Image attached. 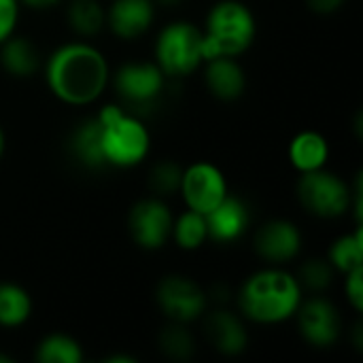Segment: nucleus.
<instances>
[{
	"label": "nucleus",
	"instance_id": "f257e3e1",
	"mask_svg": "<svg viewBox=\"0 0 363 363\" xmlns=\"http://www.w3.org/2000/svg\"><path fill=\"white\" fill-rule=\"evenodd\" d=\"M45 79L55 98L83 106L98 100L108 83L106 57L87 43H68L51 53Z\"/></svg>",
	"mask_w": 363,
	"mask_h": 363
},
{
	"label": "nucleus",
	"instance_id": "f03ea898",
	"mask_svg": "<svg viewBox=\"0 0 363 363\" xmlns=\"http://www.w3.org/2000/svg\"><path fill=\"white\" fill-rule=\"evenodd\" d=\"M302 302L298 279L279 268H266L249 277L240 291V311L247 319L264 325L291 319Z\"/></svg>",
	"mask_w": 363,
	"mask_h": 363
},
{
	"label": "nucleus",
	"instance_id": "7ed1b4c3",
	"mask_svg": "<svg viewBox=\"0 0 363 363\" xmlns=\"http://www.w3.org/2000/svg\"><path fill=\"white\" fill-rule=\"evenodd\" d=\"M96 121L100 130L104 166L132 168L147 157L151 138L134 113L125 111L123 106L108 104L96 115Z\"/></svg>",
	"mask_w": 363,
	"mask_h": 363
},
{
	"label": "nucleus",
	"instance_id": "20e7f679",
	"mask_svg": "<svg viewBox=\"0 0 363 363\" xmlns=\"http://www.w3.org/2000/svg\"><path fill=\"white\" fill-rule=\"evenodd\" d=\"M253 38L255 17L249 6L238 0H221L211 9L202 30L204 62L219 55L236 57L251 47Z\"/></svg>",
	"mask_w": 363,
	"mask_h": 363
},
{
	"label": "nucleus",
	"instance_id": "39448f33",
	"mask_svg": "<svg viewBox=\"0 0 363 363\" xmlns=\"http://www.w3.org/2000/svg\"><path fill=\"white\" fill-rule=\"evenodd\" d=\"M204 62L202 30L187 21L168 23L155 43V64L166 77H185Z\"/></svg>",
	"mask_w": 363,
	"mask_h": 363
},
{
	"label": "nucleus",
	"instance_id": "423d86ee",
	"mask_svg": "<svg viewBox=\"0 0 363 363\" xmlns=\"http://www.w3.org/2000/svg\"><path fill=\"white\" fill-rule=\"evenodd\" d=\"M298 198L308 213L323 219H334L351 208L353 191L340 177L319 168L302 174L298 183Z\"/></svg>",
	"mask_w": 363,
	"mask_h": 363
},
{
	"label": "nucleus",
	"instance_id": "0eeeda50",
	"mask_svg": "<svg viewBox=\"0 0 363 363\" xmlns=\"http://www.w3.org/2000/svg\"><path fill=\"white\" fill-rule=\"evenodd\" d=\"M164 83L166 74L155 62H130L115 74V89L121 100L138 113L155 106L164 91Z\"/></svg>",
	"mask_w": 363,
	"mask_h": 363
},
{
	"label": "nucleus",
	"instance_id": "6e6552de",
	"mask_svg": "<svg viewBox=\"0 0 363 363\" xmlns=\"http://www.w3.org/2000/svg\"><path fill=\"white\" fill-rule=\"evenodd\" d=\"M179 191L185 198L187 208L206 215L228 196V183L217 166L208 162H198L183 170Z\"/></svg>",
	"mask_w": 363,
	"mask_h": 363
},
{
	"label": "nucleus",
	"instance_id": "1a4fd4ad",
	"mask_svg": "<svg viewBox=\"0 0 363 363\" xmlns=\"http://www.w3.org/2000/svg\"><path fill=\"white\" fill-rule=\"evenodd\" d=\"M172 213L168 206L157 198L140 200L130 211V234L143 249H160L166 245L168 236L172 234Z\"/></svg>",
	"mask_w": 363,
	"mask_h": 363
},
{
	"label": "nucleus",
	"instance_id": "9d476101",
	"mask_svg": "<svg viewBox=\"0 0 363 363\" xmlns=\"http://www.w3.org/2000/svg\"><path fill=\"white\" fill-rule=\"evenodd\" d=\"M157 304L174 323H189L206 311V294L185 277H166L157 285Z\"/></svg>",
	"mask_w": 363,
	"mask_h": 363
},
{
	"label": "nucleus",
	"instance_id": "9b49d317",
	"mask_svg": "<svg viewBox=\"0 0 363 363\" xmlns=\"http://www.w3.org/2000/svg\"><path fill=\"white\" fill-rule=\"evenodd\" d=\"M298 325L304 340L317 349H328L340 338V315L336 306L325 298H313L300 302L298 306Z\"/></svg>",
	"mask_w": 363,
	"mask_h": 363
},
{
	"label": "nucleus",
	"instance_id": "f8f14e48",
	"mask_svg": "<svg viewBox=\"0 0 363 363\" xmlns=\"http://www.w3.org/2000/svg\"><path fill=\"white\" fill-rule=\"evenodd\" d=\"M302 249L300 230L285 219L268 221L255 236V251L270 264H285Z\"/></svg>",
	"mask_w": 363,
	"mask_h": 363
},
{
	"label": "nucleus",
	"instance_id": "ddd939ff",
	"mask_svg": "<svg viewBox=\"0 0 363 363\" xmlns=\"http://www.w3.org/2000/svg\"><path fill=\"white\" fill-rule=\"evenodd\" d=\"M206 228H208V238L217 242H234L238 240L247 225H249V208L240 198L225 196L213 211L206 215Z\"/></svg>",
	"mask_w": 363,
	"mask_h": 363
},
{
	"label": "nucleus",
	"instance_id": "4468645a",
	"mask_svg": "<svg viewBox=\"0 0 363 363\" xmlns=\"http://www.w3.org/2000/svg\"><path fill=\"white\" fill-rule=\"evenodd\" d=\"M155 17L153 0H115L108 9L111 30L125 40L138 38L145 34Z\"/></svg>",
	"mask_w": 363,
	"mask_h": 363
},
{
	"label": "nucleus",
	"instance_id": "2eb2a0df",
	"mask_svg": "<svg viewBox=\"0 0 363 363\" xmlns=\"http://www.w3.org/2000/svg\"><path fill=\"white\" fill-rule=\"evenodd\" d=\"M204 79H206L211 94L217 96L219 100H236L242 96L245 87H247L245 70L240 68V64L234 57H228V55L208 60Z\"/></svg>",
	"mask_w": 363,
	"mask_h": 363
},
{
	"label": "nucleus",
	"instance_id": "dca6fc26",
	"mask_svg": "<svg viewBox=\"0 0 363 363\" xmlns=\"http://www.w3.org/2000/svg\"><path fill=\"white\" fill-rule=\"evenodd\" d=\"M206 334L215 349L230 357L240 355L249 345V336L242 321L228 311H217L206 319Z\"/></svg>",
	"mask_w": 363,
	"mask_h": 363
},
{
	"label": "nucleus",
	"instance_id": "f3484780",
	"mask_svg": "<svg viewBox=\"0 0 363 363\" xmlns=\"http://www.w3.org/2000/svg\"><path fill=\"white\" fill-rule=\"evenodd\" d=\"M0 64L13 77H32L40 68V55L28 38L11 34L0 43Z\"/></svg>",
	"mask_w": 363,
	"mask_h": 363
},
{
	"label": "nucleus",
	"instance_id": "a211bd4d",
	"mask_svg": "<svg viewBox=\"0 0 363 363\" xmlns=\"http://www.w3.org/2000/svg\"><path fill=\"white\" fill-rule=\"evenodd\" d=\"M330 155L328 140L319 132H300L289 145V160L302 174L325 166Z\"/></svg>",
	"mask_w": 363,
	"mask_h": 363
},
{
	"label": "nucleus",
	"instance_id": "6ab92c4d",
	"mask_svg": "<svg viewBox=\"0 0 363 363\" xmlns=\"http://www.w3.org/2000/svg\"><path fill=\"white\" fill-rule=\"evenodd\" d=\"M70 149L83 166L104 168V157H102V147H100V130H98L96 117L83 121L74 130V134L70 138Z\"/></svg>",
	"mask_w": 363,
	"mask_h": 363
},
{
	"label": "nucleus",
	"instance_id": "aec40b11",
	"mask_svg": "<svg viewBox=\"0 0 363 363\" xmlns=\"http://www.w3.org/2000/svg\"><path fill=\"white\" fill-rule=\"evenodd\" d=\"M32 313V300L28 291L15 283H0V325L17 328L28 321Z\"/></svg>",
	"mask_w": 363,
	"mask_h": 363
},
{
	"label": "nucleus",
	"instance_id": "412c9836",
	"mask_svg": "<svg viewBox=\"0 0 363 363\" xmlns=\"http://www.w3.org/2000/svg\"><path fill=\"white\" fill-rule=\"evenodd\" d=\"M34 357L40 363H81L83 351L74 338L66 334H51L38 342Z\"/></svg>",
	"mask_w": 363,
	"mask_h": 363
},
{
	"label": "nucleus",
	"instance_id": "4be33fe9",
	"mask_svg": "<svg viewBox=\"0 0 363 363\" xmlns=\"http://www.w3.org/2000/svg\"><path fill=\"white\" fill-rule=\"evenodd\" d=\"M362 253H363V236L362 230L357 228L353 234H345L340 236L332 249H330V264L334 270L349 274L357 268H362Z\"/></svg>",
	"mask_w": 363,
	"mask_h": 363
},
{
	"label": "nucleus",
	"instance_id": "5701e85b",
	"mask_svg": "<svg viewBox=\"0 0 363 363\" xmlns=\"http://www.w3.org/2000/svg\"><path fill=\"white\" fill-rule=\"evenodd\" d=\"M106 13L96 0H74L68 6V23L81 36H94L104 28Z\"/></svg>",
	"mask_w": 363,
	"mask_h": 363
},
{
	"label": "nucleus",
	"instance_id": "b1692460",
	"mask_svg": "<svg viewBox=\"0 0 363 363\" xmlns=\"http://www.w3.org/2000/svg\"><path fill=\"white\" fill-rule=\"evenodd\" d=\"M172 236L177 240V245L185 251H194L198 247L204 245V240L208 238V228H206V217L202 213L196 211H187L183 213L177 223H172Z\"/></svg>",
	"mask_w": 363,
	"mask_h": 363
},
{
	"label": "nucleus",
	"instance_id": "393cba45",
	"mask_svg": "<svg viewBox=\"0 0 363 363\" xmlns=\"http://www.w3.org/2000/svg\"><path fill=\"white\" fill-rule=\"evenodd\" d=\"M160 349L177 362H185L194 355V336L183 328V323L168 325L160 334Z\"/></svg>",
	"mask_w": 363,
	"mask_h": 363
},
{
	"label": "nucleus",
	"instance_id": "a878e982",
	"mask_svg": "<svg viewBox=\"0 0 363 363\" xmlns=\"http://www.w3.org/2000/svg\"><path fill=\"white\" fill-rule=\"evenodd\" d=\"M334 279V268L328 259H308L300 270V287H306L308 291H323L330 287Z\"/></svg>",
	"mask_w": 363,
	"mask_h": 363
},
{
	"label": "nucleus",
	"instance_id": "bb28decb",
	"mask_svg": "<svg viewBox=\"0 0 363 363\" xmlns=\"http://www.w3.org/2000/svg\"><path fill=\"white\" fill-rule=\"evenodd\" d=\"M181 177H183V170L174 162H162L151 172V187L155 194L170 196V194L179 191Z\"/></svg>",
	"mask_w": 363,
	"mask_h": 363
},
{
	"label": "nucleus",
	"instance_id": "cd10ccee",
	"mask_svg": "<svg viewBox=\"0 0 363 363\" xmlns=\"http://www.w3.org/2000/svg\"><path fill=\"white\" fill-rule=\"evenodd\" d=\"M19 17V0H0V43L6 40Z\"/></svg>",
	"mask_w": 363,
	"mask_h": 363
},
{
	"label": "nucleus",
	"instance_id": "c85d7f7f",
	"mask_svg": "<svg viewBox=\"0 0 363 363\" xmlns=\"http://www.w3.org/2000/svg\"><path fill=\"white\" fill-rule=\"evenodd\" d=\"M347 296L353 304L355 311H362L363 308V268H357L353 272L347 274Z\"/></svg>",
	"mask_w": 363,
	"mask_h": 363
},
{
	"label": "nucleus",
	"instance_id": "c756f323",
	"mask_svg": "<svg viewBox=\"0 0 363 363\" xmlns=\"http://www.w3.org/2000/svg\"><path fill=\"white\" fill-rule=\"evenodd\" d=\"M308 2V6L313 9V11H317V13H334V11H338L340 6H342V2L345 0H306Z\"/></svg>",
	"mask_w": 363,
	"mask_h": 363
},
{
	"label": "nucleus",
	"instance_id": "7c9ffc66",
	"mask_svg": "<svg viewBox=\"0 0 363 363\" xmlns=\"http://www.w3.org/2000/svg\"><path fill=\"white\" fill-rule=\"evenodd\" d=\"M60 0H19V4H26L30 9H49L53 4H57Z\"/></svg>",
	"mask_w": 363,
	"mask_h": 363
},
{
	"label": "nucleus",
	"instance_id": "2f4dec72",
	"mask_svg": "<svg viewBox=\"0 0 363 363\" xmlns=\"http://www.w3.org/2000/svg\"><path fill=\"white\" fill-rule=\"evenodd\" d=\"M106 363H136L134 357H130V355H111V357H106L104 359Z\"/></svg>",
	"mask_w": 363,
	"mask_h": 363
},
{
	"label": "nucleus",
	"instance_id": "473e14b6",
	"mask_svg": "<svg viewBox=\"0 0 363 363\" xmlns=\"http://www.w3.org/2000/svg\"><path fill=\"white\" fill-rule=\"evenodd\" d=\"M155 4H162V6H174V4H179L181 0H153Z\"/></svg>",
	"mask_w": 363,
	"mask_h": 363
},
{
	"label": "nucleus",
	"instance_id": "72a5a7b5",
	"mask_svg": "<svg viewBox=\"0 0 363 363\" xmlns=\"http://www.w3.org/2000/svg\"><path fill=\"white\" fill-rule=\"evenodd\" d=\"M2 151H4V132L0 128V157H2Z\"/></svg>",
	"mask_w": 363,
	"mask_h": 363
},
{
	"label": "nucleus",
	"instance_id": "f704fd0d",
	"mask_svg": "<svg viewBox=\"0 0 363 363\" xmlns=\"http://www.w3.org/2000/svg\"><path fill=\"white\" fill-rule=\"evenodd\" d=\"M13 359L9 357V355H4V353H0V363H11Z\"/></svg>",
	"mask_w": 363,
	"mask_h": 363
}]
</instances>
